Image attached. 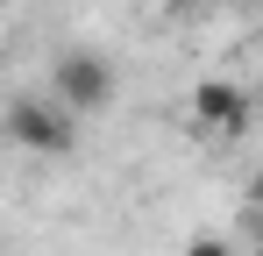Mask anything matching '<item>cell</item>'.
Here are the masks:
<instances>
[{
    "instance_id": "6da1fadb",
    "label": "cell",
    "mask_w": 263,
    "mask_h": 256,
    "mask_svg": "<svg viewBox=\"0 0 263 256\" xmlns=\"http://www.w3.org/2000/svg\"><path fill=\"white\" fill-rule=\"evenodd\" d=\"M0 142L36 150V157H71L79 114H71L64 100H50V93H22V100H7V114H0Z\"/></svg>"
},
{
    "instance_id": "3957f363",
    "label": "cell",
    "mask_w": 263,
    "mask_h": 256,
    "mask_svg": "<svg viewBox=\"0 0 263 256\" xmlns=\"http://www.w3.org/2000/svg\"><path fill=\"white\" fill-rule=\"evenodd\" d=\"M185 114H192V128H199V135L235 142V135H249V121H256V100H249L235 79H199L192 93H185Z\"/></svg>"
},
{
    "instance_id": "52a82bcc",
    "label": "cell",
    "mask_w": 263,
    "mask_h": 256,
    "mask_svg": "<svg viewBox=\"0 0 263 256\" xmlns=\"http://www.w3.org/2000/svg\"><path fill=\"white\" fill-rule=\"evenodd\" d=\"M220 7H249V0H220Z\"/></svg>"
},
{
    "instance_id": "ba28073f",
    "label": "cell",
    "mask_w": 263,
    "mask_h": 256,
    "mask_svg": "<svg viewBox=\"0 0 263 256\" xmlns=\"http://www.w3.org/2000/svg\"><path fill=\"white\" fill-rule=\"evenodd\" d=\"M256 256H263V242H256Z\"/></svg>"
},
{
    "instance_id": "7a4b0ae2",
    "label": "cell",
    "mask_w": 263,
    "mask_h": 256,
    "mask_svg": "<svg viewBox=\"0 0 263 256\" xmlns=\"http://www.w3.org/2000/svg\"><path fill=\"white\" fill-rule=\"evenodd\" d=\"M50 100H64L79 121H86V114H107V107H114V64H107L100 50H64V57L50 64Z\"/></svg>"
},
{
    "instance_id": "277c9868",
    "label": "cell",
    "mask_w": 263,
    "mask_h": 256,
    "mask_svg": "<svg viewBox=\"0 0 263 256\" xmlns=\"http://www.w3.org/2000/svg\"><path fill=\"white\" fill-rule=\"evenodd\" d=\"M185 256H235V249H228V235H214V228H199V235L185 242Z\"/></svg>"
},
{
    "instance_id": "8992f818",
    "label": "cell",
    "mask_w": 263,
    "mask_h": 256,
    "mask_svg": "<svg viewBox=\"0 0 263 256\" xmlns=\"http://www.w3.org/2000/svg\"><path fill=\"white\" fill-rule=\"evenodd\" d=\"M192 7H206V0H164V14H192Z\"/></svg>"
},
{
    "instance_id": "5b68a950",
    "label": "cell",
    "mask_w": 263,
    "mask_h": 256,
    "mask_svg": "<svg viewBox=\"0 0 263 256\" xmlns=\"http://www.w3.org/2000/svg\"><path fill=\"white\" fill-rule=\"evenodd\" d=\"M249 221H256V228H263V171H256V178H249Z\"/></svg>"
}]
</instances>
